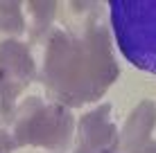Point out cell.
Returning <instances> with one entry per match:
<instances>
[{
    "label": "cell",
    "mask_w": 156,
    "mask_h": 153,
    "mask_svg": "<svg viewBox=\"0 0 156 153\" xmlns=\"http://www.w3.org/2000/svg\"><path fill=\"white\" fill-rule=\"evenodd\" d=\"M41 75L50 99L61 106H82L102 97L118 77L106 27L88 20L79 32H52Z\"/></svg>",
    "instance_id": "cell-1"
},
{
    "label": "cell",
    "mask_w": 156,
    "mask_h": 153,
    "mask_svg": "<svg viewBox=\"0 0 156 153\" xmlns=\"http://www.w3.org/2000/svg\"><path fill=\"white\" fill-rule=\"evenodd\" d=\"M111 23L127 59L156 72V2H111Z\"/></svg>",
    "instance_id": "cell-2"
},
{
    "label": "cell",
    "mask_w": 156,
    "mask_h": 153,
    "mask_svg": "<svg viewBox=\"0 0 156 153\" xmlns=\"http://www.w3.org/2000/svg\"><path fill=\"white\" fill-rule=\"evenodd\" d=\"M14 144L23 146H66L73 133V117L61 104H45L36 97H27L14 113Z\"/></svg>",
    "instance_id": "cell-3"
},
{
    "label": "cell",
    "mask_w": 156,
    "mask_h": 153,
    "mask_svg": "<svg viewBox=\"0 0 156 153\" xmlns=\"http://www.w3.org/2000/svg\"><path fill=\"white\" fill-rule=\"evenodd\" d=\"M111 106L86 113L77 126V146L84 153H118V131L109 117Z\"/></svg>",
    "instance_id": "cell-4"
},
{
    "label": "cell",
    "mask_w": 156,
    "mask_h": 153,
    "mask_svg": "<svg viewBox=\"0 0 156 153\" xmlns=\"http://www.w3.org/2000/svg\"><path fill=\"white\" fill-rule=\"evenodd\" d=\"M36 75V65L27 45L9 38L0 43V83L9 92L18 95L27 88V83Z\"/></svg>",
    "instance_id": "cell-5"
},
{
    "label": "cell",
    "mask_w": 156,
    "mask_h": 153,
    "mask_svg": "<svg viewBox=\"0 0 156 153\" xmlns=\"http://www.w3.org/2000/svg\"><path fill=\"white\" fill-rule=\"evenodd\" d=\"M156 124V104L140 101L127 117L125 131L118 133V153H136L149 142L152 128Z\"/></svg>",
    "instance_id": "cell-6"
},
{
    "label": "cell",
    "mask_w": 156,
    "mask_h": 153,
    "mask_svg": "<svg viewBox=\"0 0 156 153\" xmlns=\"http://www.w3.org/2000/svg\"><path fill=\"white\" fill-rule=\"evenodd\" d=\"M25 27V14L23 7L16 2H0V36L5 41L18 36Z\"/></svg>",
    "instance_id": "cell-7"
},
{
    "label": "cell",
    "mask_w": 156,
    "mask_h": 153,
    "mask_svg": "<svg viewBox=\"0 0 156 153\" xmlns=\"http://www.w3.org/2000/svg\"><path fill=\"white\" fill-rule=\"evenodd\" d=\"M25 12H27L32 18H39L36 23H32V29H30L32 43H36L39 36L43 34V29L50 25V18L57 14V7H55V5H43V2H39V5H27Z\"/></svg>",
    "instance_id": "cell-8"
},
{
    "label": "cell",
    "mask_w": 156,
    "mask_h": 153,
    "mask_svg": "<svg viewBox=\"0 0 156 153\" xmlns=\"http://www.w3.org/2000/svg\"><path fill=\"white\" fill-rule=\"evenodd\" d=\"M14 99H16V95H14V92H9L7 88L0 83V126L14 119V113H16Z\"/></svg>",
    "instance_id": "cell-9"
},
{
    "label": "cell",
    "mask_w": 156,
    "mask_h": 153,
    "mask_svg": "<svg viewBox=\"0 0 156 153\" xmlns=\"http://www.w3.org/2000/svg\"><path fill=\"white\" fill-rule=\"evenodd\" d=\"M12 149H14V138L0 131V153H12Z\"/></svg>",
    "instance_id": "cell-10"
},
{
    "label": "cell",
    "mask_w": 156,
    "mask_h": 153,
    "mask_svg": "<svg viewBox=\"0 0 156 153\" xmlns=\"http://www.w3.org/2000/svg\"><path fill=\"white\" fill-rule=\"evenodd\" d=\"M136 153H156V142H147V144H145L140 151H136Z\"/></svg>",
    "instance_id": "cell-11"
}]
</instances>
